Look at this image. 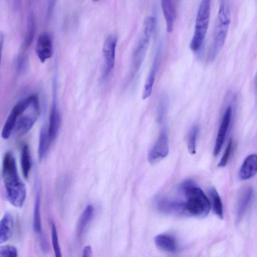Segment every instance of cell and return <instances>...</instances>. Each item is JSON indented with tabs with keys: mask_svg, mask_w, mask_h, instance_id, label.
<instances>
[{
	"mask_svg": "<svg viewBox=\"0 0 257 257\" xmlns=\"http://www.w3.org/2000/svg\"><path fill=\"white\" fill-rule=\"evenodd\" d=\"M54 98L50 113L49 125L47 127L48 136L52 143L57 136L61 123L60 114L58 109L56 99Z\"/></svg>",
	"mask_w": 257,
	"mask_h": 257,
	"instance_id": "5bb4252c",
	"label": "cell"
},
{
	"mask_svg": "<svg viewBox=\"0 0 257 257\" xmlns=\"http://www.w3.org/2000/svg\"><path fill=\"white\" fill-rule=\"evenodd\" d=\"M2 176L8 200L15 207H22L26 198L27 189L18 174L15 158L10 152L4 155Z\"/></svg>",
	"mask_w": 257,
	"mask_h": 257,
	"instance_id": "6da1fadb",
	"label": "cell"
},
{
	"mask_svg": "<svg viewBox=\"0 0 257 257\" xmlns=\"http://www.w3.org/2000/svg\"><path fill=\"white\" fill-rule=\"evenodd\" d=\"M37 55L42 63L50 59L53 54L52 40L50 35L46 33L40 34L36 46Z\"/></svg>",
	"mask_w": 257,
	"mask_h": 257,
	"instance_id": "8fae6325",
	"label": "cell"
},
{
	"mask_svg": "<svg viewBox=\"0 0 257 257\" xmlns=\"http://www.w3.org/2000/svg\"><path fill=\"white\" fill-rule=\"evenodd\" d=\"M30 105L29 100L26 98L21 100L12 108L3 126L2 137L8 139L15 130L18 117L25 111Z\"/></svg>",
	"mask_w": 257,
	"mask_h": 257,
	"instance_id": "52a82bcc",
	"label": "cell"
},
{
	"mask_svg": "<svg viewBox=\"0 0 257 257\" xmlns=\"http://www.w3.org/2000/svg\"><path fill=\"white\" fill-rule=\"evenodd\" d=\"M163 13L165 19L166 30L168 33H171L176 17V8L174 1L163 0L161 2Z\"/></svg>",
	"mask_w": 257,
	"mask_h": 257,
	"instance_id": "9a60e30c",
	"label": "cell"
},
{
	"mask_svg": "<svg viewBox=\"0 0 257 257\" xmlns=\"http://www.w3.org/2000/svg\"><path fill=\"white\" fill-rule=\"evenodd\" d=\"M93 211V207L89 204L85 207L82 212L77 226V233L78 236H80L83 232L87 223L92 216Z\"/></svg>",
	"mask_w": 257,
	"mask_h": 257,
	"instance_id": "603a6c76",
	"label": "cell"
},
{
	"mask_svg": "<svg viewBox=\"0 0 257 257\" xmlns=\"http://www.w3.org/2000/svg\"><path fill=\"white\" fill-rule=\"evenodd\" d=\"M117 38L114 34L109 35L105 39L102 47L104 58V75L105 77L111 73L115 64Z\"/></svg>",
	"mask_w": 257,
	"mask_h": 257,
	"instance_id": "ba28073f",
	"label": "cell"
},
{
	"mask_svg": "<svg viewBox=\"0 0 257 257\" xmlns=\"http://www.w3.org/2000/svg\"><path fill=\"white\" fill-rule=\"evenodd\" d=\"M231 115L232 107L231 106H228L224 112L222 121L219 128L214 149V156L218 155L223 145L231 121Z\"/></svg>",
	"mask_w": 257,
	"mask_h": 257,
	"instance_id": "7c38bea8",
	"label": "cell"
},
{
	"mask_svg": "<svg viewBox=\"0 0 257 257\" xmlns=\"http://www.w3.org/2000/svg\"><path fill=\"white\" fill-rule=\"evenodd\" d=\"M256 154H251L247 156L239 172V178L242 180L251 178L256 173L257 163Z\"/></svg>",
	"mask_w": 257,
	"mask_h": 257,
	"instance_id": "2e32d148",
	"label": "cell"
},
{
	"mask_svg": "<svg viewBox=\"0 0 257 257\" xmlns=\"http://www.w3.org/2000/svg\"><path fill=\"white\" fill-rule=\"evenodd\" d=\"M51 144L48 136L47 127L44 125L40 130L39 136L38 156L40 160H42L45 156Z\"/></svg>",
	"mask_w": 257,
	"mask_h": 257,
	"instance_id": "ffe728a7",
	"label": "cell"
},
{
	"mask_svg": "<svg viewBox=\"0 0 257 257\" xmlns=\"http://www.w3.org/2000/svg\"><path fill=\"white\" fill-rule=\"evenodd\" d=\"M14 226V220L12 214L6 213L0 220V244L11 237Z\"/></svg>",
	"mask_w": 257,
	"mask_h": 257,
	"instance_id": "ac0fdd59",
	"label": "cell"
},
{
	"mask_svg": "<svg viewBox=\"0 0 257 257\" xmlns=\"http://www.w3.org/2000/svg\"><path fill=\"white\" fill-rule=\"evenodd\" d=\"M33 227L34 231L39 234L40 237L43 235L40 215V196L39 193H37L35 202Z\"/></svg>",
	"mask_w": 257,
	"mask_h": 257,
	"instance_id": "cb8c5ba5",
	"label": "cell"
},
{
	"mask_svg": "<svg viewBox=\"0 0 257 257\" xmlns=\"http://www.w3.org/2000/svg\"><path fill=\"white\" fill-rule=\"evenodd\" d=\"M21 165L23 176L26 179H27L32 167L30 151L27 145H24L22 149Z\"/></svg>",
	"mask_w": 257,
	"mask_h": 257,
	"instance_id": "44dd1931",
	"label": "cell"
},
{
	"mask_svg": "<svg viewBox=\"0 0 257 257\" xmlns=\"http://www.w3.org/2000/svg\"><path fill=\"white\" fill-rule=\"evenodd\" d=\"M211 12V1L203 0L200 3L196 19L195 30L190 43L191 49L198 51L208 30Z\"/></svg>",
	"mask_w": 257,
	"mask_h": 257,
	"instance_id": "5b68a950",
	"label": "cell"
},
{
	"mask_svg": "<svg viewBox=\"0 0 257 257\" xmlns=\"http://www.w3.org/2000/svg\"><path fill=\"white\" fill-rule=\"evenodd\" d=\"M0 257H18L17 248L11 245L0 246Z\"/></svg>",
	"mask_w": 257,
	"mask_h": 257,
	"instance_id": "f1b7e54d",
	"label": "cell"
},
{
	"mask_svg": "<svg viewBox=\"0 0 257 257\" xmlns=\"http://www.w3.org/2000/svg\"><path fill=\"white\" fill-rule=\"evenodd\" d=\"M232 140L230 139L226 146L224 154L218 163V166L219 167H224L226 166L228 161L230 155L231 154V149L232 147Z\"/></svg>",
	"mask_w": 257,
	"mask_h": 257,
	"instance_id": "f546056e",
	"label": "cell"
},
{
	"mask_svg": "<svg viewBox=\"0 0 257 257\" xmlns=\"http://www.w3.org/2000/svg\"><path fill=\"white\" fill-rule=\"evenodd\" d=\"M253 191L251 187L247 186L242 189L238 198L237 221H239L244 215L252 197Z\"/></svg>",
	"mask_w": 257,
	"mask_h": 257,
	"instance_id": "e0dca14e",
	"label": "cell"
},
{
	"mask_svg": "<svg viewBox=\"0 0 257 257\" xmlns=\"http://www.w3.org/2000/svg\"><path fill=\"white\" fill-rule=\"evenodd\" d=\"M52 245L55 257H62L61 251L58 241L57 231L55 224L51 222Z\"/></svg>",
	"mask_w": 257,
	"mask_h": 257,
	"instance_id": "83f0119b",
	"label": "cell"
},
{
	"mask_svg": "<svg viewBox=\"0 0 257 257\" xmlns=\"http://www.w3.org/2000/svg\"><path fill=\"white\" fill-rule=\"evenodd\" d=\"M154 242L160 249L168 252H174L177 243L174 237L168 234H160L155 237Z\"/></svg>",
	"mask_w": 257,
	"mask_h": 257,
	"instance_id": "d6986e66",
	"label": "cell"
},
{
	"mask_svg": "<svg viewBox=\"0 0 257 257\" xmlns=\"http://www.w3.org/2000/svg\"><path fill=\"white\" fill-rule=\"evenodd\" d=\"M199 132V126L196 124L190 130L187 137V148L189 153L194 155L196 153V143Z\"/></svg>",
	"mask_w": 257,
	"mask_h": 257,
	"instance_id": "484cf974",
	"label": "cell"
},
{
	"mask_svg": "<svg viewBox=\"0 0 257 257\" xmlns=\"http://www.w3.org/2000/svg\"><path fill=\"white\" fill-rule=\"evenodd\" d=\"M155 206L159 212L167 214L185 213L184 201L166 197H158L155 200Z\"/></svg>",
	"mask_w": 257,
	"mask_h": 257,
	"instance_id": "30bf717a",
	"label": "cell"
},
{
	"mask_svg": "<svg viewBox=\"0 0 257 257\" xmlns=\"http://www.w3.org/2000/svg\"><path fill=\"white\" fill-rule=\"evenodd\" d=\"M168 109V99L163 96L160 99L157 108V121L162 123L165 119Z\"/></svg>",
	"mask_w": 257,
	"mask_h": 257,
	"instance_id": "4316f807",
	"label": "cell"
},
{
	"mask_svg": "<svg viewBox=\"0 0 257 257\" xmlns=\"http://www.w3.org/2000/svg\"><path fill=\"white\" fill-rule=\"evenodd\" d=\"M36 31V20L33 12L29 14L27 19L26 37L25 39V47L28 48L33 41Z\"/></svg>",
	"mask_w": 257,
	"mask_h": 257,
	"instance_id": "7402d4cb",
	"label": "cell"
},
{
	"mask_svg": "<svg viewBox=\"0 0 257 257\" xmlns=\"http://www.w3.org/2000/svg\"><path fill=\"white\" fill-rule=\"evenodd\" d=\"M169 153L168 139L167 129L164 127L153 148L148 154V161L154 164L165 158Z\"/></svg>",
	"mask_w": 257,
	"mask_h": 257,
	"instance_id": "9c48e42d",
	"label": "cell"
},
{
	"mask_svg": "<svg viewBox=\"0 0 257 257\" xmlns=\"http://www.w3.org/2000/svg\"><path fill=\"white\" fill-rule=\"evenodd\" d=\"M156 25V20L152 16L147 17L144 22L141 36L137 43L132 58V74H135L143 62L149 46Z\"/></svg>",
	"mask_w": 257,
	"mask_h": 257,
	"instance_id": "277c9868",
	"label": "cell"
},
{
	"mask_svg": "<svg viewBox=\"0 0 257 257\" xmlns=\"http://www.w3.org/2000/svg\"><path fill=\"white\" fill-rule=\"evenodd\" d=\"M91 253V246L89 245L86 246L83 249L82 257H90Z\"/></svg>",
	"mask_w": 257,
	"mask_h": 257,
	"instance_id": "4dcf8cb0",
	"label": "cell"
},
{
	"mask_svg": "<svg viewBox=\"0 0 257 257\" xmlns=\"http://www.w3.org/2000/svg\"><path fill=\"white\" fill-rule=\"evenodd\" d=\"M231 22L229 2L221 1L215 20L212 40L207 55V61L213 62L224 46Z\"/></svg>",
	"mask_w": 257,
	"mask_h": 257,
	"instance_id": "7a4b0ae2",
	"label": "cell"
},
{
	"mask_svg": "<svg viewBox=\"0 0 257 257\" xmlns=\"http://www.w3.org/2000/svg\"><path fill=\"white\" fill-rule=\"evenodd\" d=\"M160 56L161 49L160 48H159L156 53L150 71L144 83L142 94V98L144 100L149 97L152 94Z\"/></svg>",
	"mask_w": 257,
	"mask_h": 257,
	"instance_id": "4fadbf2b",
	"label": "cell"
},
{
	"mask_svg": "<svg viewBox=\"0 0 257 257\" xmlns=\"http://www.w3.org/2000/svg\"><path fill=\"white\" fill-rule=\"evenodd\" d=\"M4 35L2 33H0V66L1 65L2 52L4 45Z\"/></svg>",
	"mask_w": 257,
	"mask_h": 257,
	"instance_id": "1f68e13d",
	"label": "cell"
},
{
	"mask_svg": "<svg viewBox=\"0 0 257 257\" xmlns=\"http://www.w3.org/2000/svg\"><path fill=\"white\" fill-rule=\"evenodd\" d=\"M186 199L184 202L185 213L196 217H205L210 209V202L194 181L186 184L180 191Z\"/></svg>",
	"mask_w": 257,
	"mask_h": 257,
	"instance_id": "3957f363",
	"label": "cell"
},
{
	"mask_svg": "<svg viewBox=\"0 0 257 257\" xmlns=\"http://www.w3.org/2000/svg\"><path fill=\"white\" fill-rule=\"evenodd\" d=\"M40 114V103L36 95L28 108L18 117L14 131L20 135H25L32 128Z\"/></svg>",
	"mask_w": 257,
	"mask_h": 257,
	"instance_id": "8992f818",
	"label": "cell"
},
{
	"mask_svg": "<svg viewBox=\"0 0 257 257\" xmlns=\"http://www.w3.org/2000/svg\"><path fill=\"white\" fill-rule=\"evenodd\" d=\"M209 193L215 213L221 219L223 218V206L221 199L214 187L209 188Z\"/></svg>",
	"mask_w": 257,
	"mask_h": 257,
	"instance_id": "d4e9b609",
	"label": "cell"
}]
</instances>
